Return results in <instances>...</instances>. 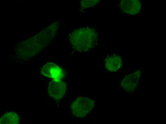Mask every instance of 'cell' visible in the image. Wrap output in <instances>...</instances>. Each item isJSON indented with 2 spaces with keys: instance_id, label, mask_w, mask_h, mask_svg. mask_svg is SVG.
Masks as SVG:
<instances>
[{
  "instance_id": "6da1fadb",
  "label": "cell",
  "mask_w": 166,
  "mask_h": 124,
  "mask_svg": "<svg viewBox=\"0 0 166 124\" xmlns=\"http://www.w3.org/2000/svg\"><path fill=\"white\" fill-rule=\"evenodd\" d=\"M95 101L86 97H79L73 103L71 109L73 114L77 117H85L94 108Z\"/></svg>"
},
{
  "instance_id": "7a4b0ae2",
  "label": "cell",
  "mask_w": 166,
  "mask_h": 124,
  "mask_svg": "<svg viewBox=\"0 0 166 124\" xmlns=\"http://www.w3.org/2000/svg\"><path fill=\"white\" fill-rule=\"evenodd\" d=\"M66 89V85L64 82L60 79H53L49 84L48 92L53 98L59 100L64 95Z\"/></svg>"
},
{
  "instance_id": "3957f363",
  "label": "cell",
  "mask_w": 166,
  "mask_h": 124,
  "mask_svg": "<svg viewBox=\"0 0 166 124\" xmlns=\"http://www.w3.org/2000/svg\"><path fill=\"white\" fill-rule=\"evenodd\" d=\"M141 75L140 70L126 76L122 80L121 85L126 91L130 92L137 88Z\"/></svg>"
},
{
  "instance_id": "277c9868",
  "label": "cell",
  "mask_w": 166,
  "mask_h": 124,
  "mask_svg": "<svg viewBox=\"0 0 166 124\" xmlns=\"http://www.w3.org/2000/svg\"><path fill=\"white\" fill-rule=\"evenodd\" d=\"M41 72L44 76L54 79H59L62 78V71L60 67L52 62L44 65L41 69Z\"/></svg>"
},
{
  "instance_id": "5b68a950",
  "label": "cell",
  "mask_w": 166,
  "mask_h": 124,
  "mask_svg": "<svg viewBox=\"0 0 166 124\" xmlns=\"http://www.w3.org/2000/svg\"><path fill=\"white\" fill-rule=\"evenodd\" d=\"M123 11L127 13L135 15L140 11L142 7L141 2L137 0L122 1L121 3Z\"/></svg>"
},
{
  "instance_id": "8992f818",
  "label": "cell",
  "mask_w": 166,
  "mask_h": 124,
  "mask_svg": "<svg viewBox=\"0 0 166 124\" xmlns=\"http://www.w3.org/2000/svg\"><path fill=\"white\" fill-rule=\"evenodd\" d=\"M105 60V67L110 72L117 71L122 65V59L121 57L116 54L107 57Z\"/></svg>"
},
{
  "instance_id": "52a82bcc",
  "label": "cell",
  "mask_w": 166,
  "mask_h": 124,
  "mask_svg": "<svg viewBox=\"0 0 166 124\" xmlns=\"http://www.w3.org/2000/svg\"><path fill=\"white\" fill-rule=\"evenodd\" d=\"M19 121L18 115L13 112L6 113L0 118L1 124H17Z\"/></svg>"
}]
</instances>
